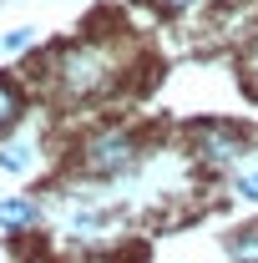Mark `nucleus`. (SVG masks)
I'll use <instances>...</instances> for the list:
<instances>
[{"instance_id":"1","label":"nucleus","mask_w":258,"mask_h":263,"mask_svg":"<svg viewBox=\"0 0 258 263\" xmlns=\"http://www.w3.org/2000/svg\"><path fill=\"white\" fill-rule=\"evenodd\" d=\"M127 56L112 41H71L51 56V91L61 101H101L122 86Z\"/></svg>"},{"instance_id":"2","label":"nucleus","mask_w":258,"mask_h":263,"mask_svg":"<svg viewBox=\"0 0 258 263\" xmlns=\"http://www.w3.org/2000/svg\"><path fill=\"white\" fill-rule=\"evenodd\" d=\"M142 162H147V137L137 127H91L76 147V172L97 187L132 177Z\"/></svg>"},{"instance_id":"3","label":"nucleus","mask_w":258,"mask_h":263,"mask_svg":"<svg viewBox=\"0 0 258 263\" xmlns=\"http://www.w3.org/2000/svg\"><path fill=\"white\" fill-rule=\"evenodd\" d=\"M253 147H258V137L248 127H238V122H197V127H188V152H193V162L202 167V172H218V177H228Z\"/></svg>"},{"instance_id":"4","label":"nucleus","mask_w":258,"mask_h":263,"mask_svg":"<svg viewBox=\"0 0 258 263\" xmlns=\"http://www.w3.org/2000/svg\"><path fill=\"white\" fill-rule=\"evenodd\" d=\"M46 228V202L35 193H10L0 197V233L5 238H31Z\"/></svg>"},{"instance_id":"5","label":"nucleus","mask_w":258,"mask_h":263,"mask_svg":"<svg viewBox=\"0 0 258 263\" xmlns=\"http://www.w3.org/2000/svg\"><path fill=\"white\" fill-rule=\"evenodd\" d=\"M35 167H41V137H35V132H10V137H0V172L31 177Z\"/></svg>"},{"instance_id":"6","label":"nucleus","mask_w":258,"mask_h":263,"mask_svg":"<svg viewBox=\"0 0 258 263\" xmlns=\"http://www.w3.org/2000/svg\"><path fill=\"white\" fill-rule=\"evenodd\" d=\"M223 258L228 263H258V218L223 233Z\"/></svg>"},{"instance_id":"7","label":"nucleus","mask_w":258,"mask_h":263,"mask_svg":"<svg viewBox=\"0 0 258 263\" xmlns=\"http://www.w3.org/2000/svg\"><path fill=\"white\" fill-rule=\"evenodd\" d=\"M106 228H112V213L97 208V202H86V208H71V213H66V233H71V238H101Z\"/></svg>"},{"instance_id":"8","label":"nucleus","mask_w":258,"mask_h":263,"mask_svg":"<svg viewBox=\"0 0 258 263\" xmlns=\"http://www.w3.org/2000/svg\"><path fill=\"white\" fill-rule=\"evenodd\" d=\"M21 117H26V86L15 76H0V137H10Z\"/></svg>"},{"instance_id":"9","label":"nucleus","mask_w":258,"mask_h":263,"mask_svg":"<svg viewBox=\"0 0 258 263\" xmlns=\"http://www.w3.org/2000/svg\"><path fill=\"white\" fill-rule=\"evenodd\" d=\"M228 193L238 197V202H253V208H258V147L228 172Z\"/></svg>"},{"instance_id":"10","label":"nucleus","mask_w":258,"mask_h":263,"mask_svg":"<svg viewBox=\"0 0 258 263\" xmlns=\"http://www.w3.org/2000/svg\"><path fill=\"white\" fill-rule=\"evenodd\" d=\"M35 46V31L31 26H15V31L0 35V56H21V51H31Z\"/></svg>"},{"instance_id":"11","label":"nucleus","mask_w":258,"mask_h":263,"mask_svg":"<svg viewBox=\"0 0 258 263\" xmlns=\"http://www.w3.org/2000/svg\"><path fill=\"white\" fill-rule=\"evenodd\" d=\"M152 5H157V10H172V15H177V10H193L197 0H152Z\"/></svg>"},{"instance_id":"12","label":"nucleus","mask_w":258,"mask_h":263,"mask_svg":"<svg viewBox=\"0 0 258 263\" xmlns=\"http://www.w3.org/2000/svg\"><path fill=\"white\" fill-rule=\"evenodd\" d=\"M248 97H253V106H258V81H253V91H248Z\"/></svg>"}]
</instances>
